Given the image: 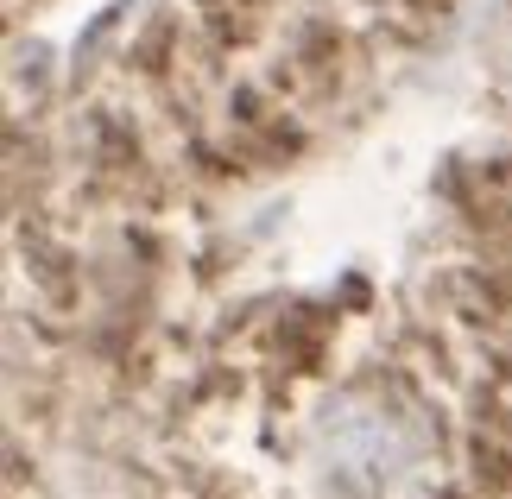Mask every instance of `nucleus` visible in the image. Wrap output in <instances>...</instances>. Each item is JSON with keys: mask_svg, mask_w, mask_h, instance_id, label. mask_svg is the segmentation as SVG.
I'll return each mask as SVG.
<instances>
[{"mask_svg": "<svg viewBox=\"0 0 512 499\" xmlns=\"http://www.w3.org/2000/svg\"><path fill=\"white\" fill-rule=\"evenodd\" d=\"M418 430L405 411L380 405V398H342L317 424L310 462H317L323 487L342 499H380L418 468Z\"/></svg>", "mask_w": 512, "mask_h": 499, "instance_id": "f257e3e1", "label": "nucleus"}]
</instances>
